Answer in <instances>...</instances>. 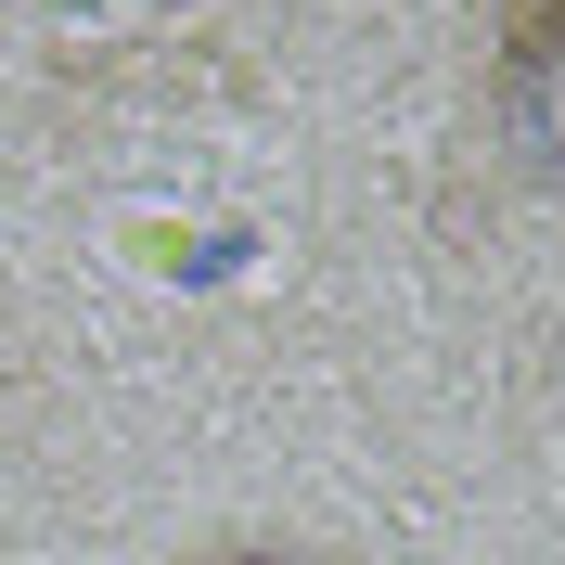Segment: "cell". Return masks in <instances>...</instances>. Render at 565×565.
Returning a JSON list of instances; mask_svg holds the SVG:
<instances>
[{
    "label": "cell",
    "mask_w": 565,
    "mask_h": 565,
    "mask_svg": "<svg viewBox=\"0 0 565 565\" xmlns=\"http://www.w3.org/2000/svg\"><path fill=\"white\" fill-rule=\"evenodd\" d=\"M501 116H514V154L553 168V0H514L501 26Z\"/></svg>",
    "instance_id": "6da1fadb"
},
{
    "label": "cell",
    "mask_w": 565,
    "mask_h": 565,
    "mask_svg": "<svg viewBox=\"0 0 565 565\" xmlns=\"http://www.w3.org/2000/svg\"><path fill=\"white\" fill-rule=\"evenodd\" d=\"M206 565H321V553H206Z\"/></svg>",
    "instance_id": "7a4b0ae2"
}]
</instances>
